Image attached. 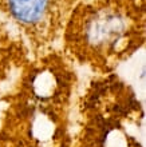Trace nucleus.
<instances>
[{
  "label": "nucleus",
  "mask_w": 146,
  "mask_h": 147,
  "mask_svg": "<svg viewBox=\"0 0 146 147\" xmlns=\"http://www.w3.org/2000/svg\"><path fill=\"white\" fill-rule=\"evenodd\" d=\"M78 90L59 48L31 58L0 99V147H71Z\"/></svg>",
  "instance_id": "f257e3e1"
},
{
  "label": "nucleus",
  "mask_w": 146,
  "mask_h": 147,
  "mask_svg": "<svg viewBox=\"0 0 146 147\" xmlns=\"http://www.w3.org/2000/svg\"><path fill=\"white\" fill-rule=\"evenodd\" d=\"M146 42V0H78L59 50L94 75L117 72Z\"/></svg>",
  "instance_id": "f03ea898"
},
{
  "label": "nucleus",
  "mask_w": 146,
  "mask_h": 147,
  "mask_svg": "<svg viewBox=\"0 0 146 147\" xmlns=\"http://www.w3.org/2000/svg\"><path fill=\"white\" fill-rule=\"evenodd\" d=\"M71 147H143L145 110L117 72L94 75L75 102Z\"/></svg>",
  "instance_id": "7ed1b4c3"
},
{
  "label": "nucleus",
  "mask_w": 146,
  "mask_h": 147,
  "mask_svg": "<svg viewBox=\"0 0 146 147\" xmlns=\"http://www.w3.org/2000/svg\"><path fill=\"white\" fill-rule=\"evenodd\" d=\"M78 0H0V16L24 38L31 58L55 50Z\"/></svg>",
  "instance_id": "20e7f679"
},
{
  "label": "nucleus",
  "mask_w": 146,
  "mask_h": 147,
  "mask_svg": "<svg viewBox=\"0 0 146 147\" xmlns=\"http://www.w3.org/2000/svg\"><path fill=\"white\" fill-rule=\"evenodd\" d=\"M30 59L31 52L24 38L0 16V84L14 79Z\"/></svg>",
  "instance_id": "39448f33"
}]
</instances>
